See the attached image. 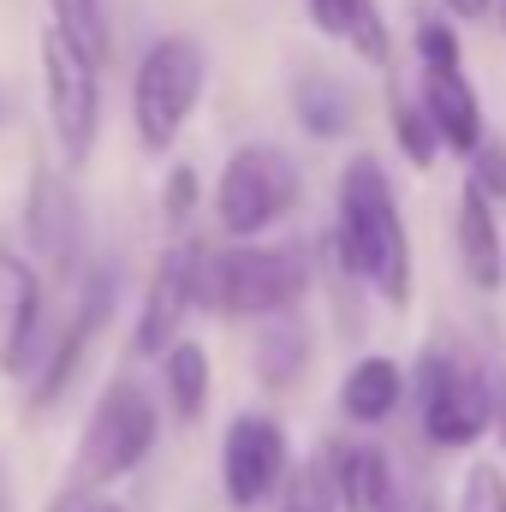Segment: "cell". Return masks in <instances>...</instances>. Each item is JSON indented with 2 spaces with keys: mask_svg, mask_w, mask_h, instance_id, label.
<instances>
[{
  "mask_svg": "<svg viewBox=\"0 0 506 512\" xmlns=\"http://www.w3.org/2000/svg\"><path fill=\"white\" fill-rule=\"evenodd\" d=\"M340 256L352 274L376 280L387 304L411 298V239L393 209V185L376 161H352L340 179Z\"/></svg>",
  "mask_w": 506,
  "mask_h": 512,
  "instance_id": "cell-1",
  "label": "cell"
},
{
  "mask_svg": "<svg viewBox=\"0 0 506 512\" xmlns=\"http://www.w3.org/2000/svg\"><path fill=\"white\" fill-rule=\"evenodd\" d=\"M203 96V48L191 36H155L137 60V84H131V126L143 149H173L179 131L191 120Z\"/></svg>",
  "mask_w": 506,
  "mask_h": 512,
  "instance_id": "cell-2",
  "label": "cell"
},
{
  "mask_svg": "<svg viewBox=\"0 0 506 512\" xmlns=\"http://www.w3.org/2000/svg\"><path fill=\"white\" fill-rule=\"evenodd\" d=\"M310 268L304 251H221L203 256L197 268V298L221 316H274L286 304H298Z\"/></svg>",
  "mask_w": 506,
  "mask_h": 512,
  "instance_id": "cell-3",
  "label": "cell"
},
{
  "mask_svg": "<svg viewBox=\"0 0 506 512\" xmlns=\"http://www.w3.org/2000/svg\"><path fill=\"white\" fill-rule=\"evenodd\" d=\"M149 447H155V399L131 376H114L84 423V441H78V489L131 477L149 459Z\"/></svg>",
  "mask_w": 506,
  "mask_h": 512,
  "instance_id": "cell-4",
  "label": "cell"
},
{
  "mask_svg": "<svg viewBox=\"0 0 506 512\" xmlns=\"http://www.w3.org/2000/svg\"><path fill=\"white\" fill-rule=\"evenodd\" d=\"M42 84H48V120L54 137L66 149V161L78 167L90 149H96V126H102V72L96 60L66 42L54 24L42 30Z\"/></svg>",
  "mask_w": 506,
  "mask_h": 512,
  "instance_id": "cell-5",
  "label": "cell"
},
{
  "mask_svg": "<svg viewBox=\"0 0 506 512\" xmlns=\"http://www.w3.org/2000/svg\"><path fill=\"white\" fill-rule=\"evenodd\" d=\"M292 197H298V173L274 143L233 149V161L215 185V209H221V227L233 239H256L262 227H274L292 209Z\"/></svg>",
  "mask_w": 506,
  "mask_h": 512,
  "instance_id": "cell-6",
  "label": "cell"
},
{
  "mask_svg": "<svg viewBox=\"0 0 506 512\" xmlns=\"http://www.w3.org/2000/svg\"><path fill=\"white\" fill-rule=\"evenodd\" d=\"M417 387H423V429L429 441L441 447H465L489 429L495 417V399L477 370H465L459 358L447 352H423V370H417Z\"/></svg>",
  "mask_w": 506,
  "mask_h": 512,
  "instance_id": "cell-7",
  "label": "cell"
},
{
  "mask_svg": "<svg viewBox=\"0 0 506 512\" xmlns=\"http://www.w3.org/2000/svg\"><path fill=\"white\" fill-rule=\"evenodd\" d=\"M286 477V435L274 417L245 411L227 423V447H221V483H227V501L239 512L262 507Z\"/></svg>",
  "mask_w": 506,
  "mask_h": 512,
  "instance_id": "cell-8",
  "label": "cell"
},
{
  "mask_svg": "<svg viewBox=\"0 0 506 512\" xmlns=\"http://www.w3.org/2000/svg\"><path fill=\"white\" fill-rule=\"evenodd\" d=\"M197 268H203L197 245H173L161 256V268H155V280L143 292V316H137V352L143 358H155V352H167L179 340V322L197 304Z\"/></svg>",
  "mask_w": 506,
  "mask_h": 512,
  "instance_id": "cell-9",
  "label": "cell"
},
{
  "mask_svg": "<svg viewBox=\"0 0 506 512\" xmlns=\"http://www.w3.org/2000/svg\"><path fill=\"white\" fill-rule=\"evenodd\" d=\"M24 239H30V251L42 256L48 268H72L78 262V245H84V233H78V197H72V185L54 173V167H42L36 179H30V197H24Z\"/></svg>",
  "mask_w": 506,
  "mask_h": 512,
  "instance_id": "cell-10",
  "label": "cell"
},
{
  "mask_svg": "<svg viewBox=\"0 0 506 512\" xmlns=\"http://www.w3.org/2000/svg\"><path fill=\"white\" fill-rule=\"evenodd\" d=\"M42 328V280L18 251H0V370L24 376Z\"/></svg>",
  "mask_w": 506,
  "mask_h": 512,
  "instance_id": "cell-11",
  "label": "cell"
},
{
  "mask_svg": "<svg viewBox=\"0 0 506 512\" xmlns=\"http://www.w3.org/2000/svg\"><path fill=\"white\" fill-rule=\"evenodd\" d=\"M423 114H429V126L447 149L477 155L483 108H477V90L465 84V66H423Z\"/></svg>",
  "mask_w": 506,
  "mask_h": 512,
  "instance_id": "cell-12",
  "label": "cell"
},
{
  "mask_svg": "<svg viewBox=\"0 0 506 512\" xmlns=\"http://www.w3.org/2000/svg\"><path fill=\"white\" fill-rule=\"evenodd\" d=\"M459 256H465V274L483 286V292H495L506 274V256H501V227H495V209H489V197L465 179V197H459Z\"/></svg>",
  "mask_w": 506,
  "mask_h": 512,
  "instance_id": "cell-13",
  "label": "cell"
},
{
  "mask_svg": "<svg viewBox=\"0 0 506 512\" xmlns=\"http://www.w3.org/2000/svg\"><path fill=\"white\" fill-rule=\"evenodd\" d=\"M334 483H340V507L346 512H399L387 459L376 447H364V441H346L334 453Z\"/></svg>",
  "mask_w": 506,
  "mask_h": 512,
  "instance_id": "cell-14",
  "label": "cell"
},
{
  "mask_svg": "<svg viewBox=\"0 0 506 512\" xmlns=\"http://www.w3.org/2000/svg\"><path fill=\"white\" fill-rule=\"evenodd\" d=\"M399 399H405V376H399L393 358H364V364H352V376L340 387V405H346L352 423H381V417H393Z\"/></svg>",
  "mask_w": 506,
  "mask_h": 512,
  "instance_id": "cell-15",
  "label": "cell"
},
{
  "mask_svg": "<svg viewBox=\"0 0 506 512\" xmlns=\"http://www.w3.org/2000/svg\"><path fill=\"white\" fill-rule=\"evenodd\" d=\"M310 18L328 30V36H346L364 60L387 66V24L370 0H310Z\"/></svg>",
  "mask_w": 506,
  "mask_h": 512,
  "instance_id": "cell-16",
  "label": "cell"
},
{
  "mask_svg": "<svg viewBox=\"0 0 506 512\" xmlns=\"http://www.w3.org/2000/svg\"><path fill=\"white\" fill-rule=\"evenodd\" d=\"M167 399H173V411L185 423L203 417V405H209V352L197 340H173L167 346Z\"/></svg>",
  "mask_w": 506,
  "mask_h": 512,
  "instance_id": "cell-17",
  "label": "cell"
},
{
  "mask_svg": "<svg viewBox=\"0 0 506 512\" xmlns=\"http://www.w3.org/2000/svg\"><path fill=\"white\" fill-rule=\"evenodd\" d=\"M292 102H298V120L316 131V137H334V131L352 126V102H346V90L328 72H304L292 84Z\"/></svg>",
  "mask_w": 506,
  "mask_h": 512,
  "instance_id": "cell-18",
  "label": "cell"
},
{
  "mask_svg": "<svg viewBox=\"0 0 506 512\" xmlns=\"http://www.w3.org/2000/svg\"><path fill=\"white\" fill-rule=\"evenodd\" d=\"M54 6V30L66 42H78L90 60L108 54V30H102V0H48Z\"/></svg>",
  "mask_w": 506,
  "mask_h": 512,
  "instance_id": "cell-19",
  "label": "cell"
},
{
  "mask_svg": "<svg viewBox=\"0 0 506 512\" xmlns=\"http://www.w3.org/2000/svg\"><path fill=\"white\" fill-rule=\"evenodd\" d=\"M393 131H399V143H405L411 161H435V143H441V137H435L429 114H423L417 102H405V96L393 102Z\"/></svg>",
  "mask_w": 506,
  "mask_h": 512,
  "instance_id": "cell-20",
  "label": "cell"
},
{
  "mask_svg": "<svg viewBox=\"0 0 506 512\" xmlns=\"http://www.w3.org/2000/svg\"><path fill=\"white\" fill-rule=\"evenodd\" d=\"M459 512H506V477L495 465H477L471 477H465V501Z\"/></svg>",
  "mask_w": 506,
  "mask_h": 512,
  "instance_id": "cell-21",
  "label": "cell"
},
{
  "mask_svg": "<svg viewBox=\"0 0 506 512\" xmlns=\"http://www.w3.org/2000/svg\"><path fill=\"white\" fill-rule=\"evenodd\" d=\"M471 161H477V167H471V185H477L483 197H501V203H506V143L483 137Z\"/></svg>",
  "mask_w": 506,
  "mask_h": 512,
  "instance_id": "cell-22",
  "label": "cell"
},
{
  "mask_svg": "<svg viewBox=\"0 0 506 512\" xmlns=\"http://www.w3.org/2000/svg\"><path fill=\"white\" fill-rule=\"evenodd\" d=\"M280 512H328V495H322L316 471H304V477H298V489L286 495V507H280Z\"/></svg>",
  "mask_w": 506,
  "mask_h": 512,
  "instance_id": "cell-23",
  "label": "cell"
},
{
  "mask_svg": "<svg viewBox=\"0 0 506 512\" xmlns=\"http://www.w3.org/2000/svg\"><path fill=\"white\" fill-rule=\"evenodd\" d=\"M191 197H197V179H191V173L179 167V173H173V191H167V215H173V221H185Z\"/></svg>",
  "mask_w": 506,
  "mask_h": 512,
  "instance_id": "cell-24",
  "label": "cell"
},
{
  "mask_svg": "<svg viewBox=\"0 0 506 512\" xmlns=\"http://www.w3.org/2000/svg\"><path fill=\"white\" fill-rule=\"evenodd\" d=\"M54 512H126V507H114V501H96V495H84V489H66Z\"/></svg>",
  "mask_w": 506,
  "mask_h": 512,
  "instance_id": "cell-25",
  "label": "cell"
},
{
  "mask_svg": "<svg viewBox=\"0 0 506 512\" xmlns=\"http://www.w3.org/2000/svg\"><path fill=\"white\" fill-rule=\"evenodd\" d=\"M447 6H453L459 18H483V12H489V0H447Z\"/></svg>",
  "mask_w": 506,
  "mask_h": 512,
  "instance_id": "cell-26",
  "label": "cell"
},
{
  "mask_svg": "<svg viewBox=\"0 0 506 512\" xmlns=\"http://www.w3.org/2000/svg\"><path fill=\"white\" fill-rule=\"evenodd\" d=\"M501 18H506V0H501Z\"/></svg>",
  "mask_w": 506,
  "mask_h": 512,
  "instance_id": "cell-27",
  "label": "cell"
}]
</instances>
